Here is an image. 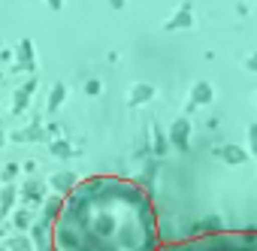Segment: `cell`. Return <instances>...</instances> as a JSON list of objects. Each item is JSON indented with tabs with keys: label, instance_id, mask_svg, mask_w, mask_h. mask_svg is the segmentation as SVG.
Returning a JSON list of instances; mask_svg holds the SVG:
<instances>
[{
	"label": "cell",
	"instance_id": "1",
	"mask_svg": "<svg viewBox=\"0 0 257 251\" xmlns=\"http://www.w3.org/2000/svg\"><path fill=\"white\" fill-rule=\"evenodd\" d=\"M52 245L55 251H158L155 203L131 179L91 176L64 197Z\"/></svg>",
	"mask_w": 257,
	"mask_h": 251
},
{
	"label": "cell",
	"instance_id": "2",
	"mask_svg": "<svg viewBox=\"0 0 257 251\" xmlns=\"http://www.w3.org/2000/svg\"><path fill=\"white\" fill-rule=\"evenodd\" d=\"M158 251H257V230H221L161 245Z\"/></svg>",
	"mask_w": 257,
	"mask_h": 251
}]
</instances>
